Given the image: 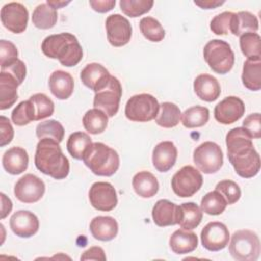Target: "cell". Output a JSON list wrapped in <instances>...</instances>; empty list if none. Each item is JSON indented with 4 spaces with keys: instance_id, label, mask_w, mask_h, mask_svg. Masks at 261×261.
<instances>
[{
    "instance_id": "obj_1",
    "label": "cell",
    "mask_w": 261,
    "mask_h": 261,
    "mask_svg": "<svg viewBox=\"0 0 261 261\" xmlns=\"http://www.w3.org/2000/svg\"><path fill=\"white\" fill-rule=\"evenodd\" d=\"M227 157L236 172L244 178H251L260 170V156L254 148L252 137L246 128L230 129L225 139Z\"/></svg>"
},
{
    "instance_id": "obj_2",
    "label": "cell",
    "mask_w": 261,
    "mask_h": 261,
    "mask_svg": "<svg viewBox=\"0 0 261 261\" xmlns=\"http://www.w3.org/2000/svg\"><path fill=\"white\" fill-rule=\"evenodd\" d=\"M35 165L42 173L55 179H63L69 173V161L62 153L59 143L49 138L38 142Z\"/></svg>"
},
{
    "instance_id": "obj_3",
    "label": "cell",
    "mask_w": 261,
    "mask_h": 261,
    "mask_svg": "<svg viewBox=\"0 0 261 261\" xmlns=\"http://www.w3.org/2000/svg\"><path fill=\"white\" fill-rule=\"evenodd\" d=\"M42 52L49 58L58 59L66 67L76 65L83 58V48L75 36L70 33L50 35L41 45Z\"/></svg>"
},
{
    "instance_id": "obj_4",
    "label": "cell",
    "mask_w": 261,
    "mask_h": 261,
    "mask_svg": "<svg viewBox=\"0 0 261 261\" xmlns=\"http://www.w3.org/2000/svg\"><path fill=\"white\" fill-rule=\"evenodd\" d=\"M83 161L94 174L100 176H111L119 167L117 152L101 142L92 143L87 148Z\"/></svg>"
},
{
    "instance_id": "obj_5",
    "label": "cell",
    "mask_w": 261,
    "mask_h": 261,
    "mask_svg": "<svg viewBox=\"0 0 261 261\" xmlns=\"http://www.w3.org/2000/svg\"><path fill=\"white\" fill-rule=\"evenodd\" d=\"M203 56L209 67L219 74L230 71L234 63V53L230 45L223 40L209 41L204 46Z\"/></svg>"
},
{
    "instance_id": "obj_6",
    "label": "cell",
    "mask_w": 261,
    "mask_h": 261,
    "mask_svg": "<svg viewBox=\"0 0 261 261\" xmlns=\"http://www.w3.org/2000/svg\"><path fill=\"white\" fill-rule=\"evenodd\" d=\"M229 253L238 261H256L260 255V241L256 232L240 229L233 232L229 244Z\"/></svg>"
},
{
    "instance_id": "obj_7",
    "label": "cell",
    "mask_w": 261,
    "mask_h": 261,
    "mask_svg": "<svg viewBox=\"0 0 261 261\" xmlns=\"http://www.w3.org/2000/svg\"><path fill=\"white\" fill-rule=\"evenodd\" d=\"M157 99L150 94H138L130 97L124 109L127 119L136 122H148L155 119L159 112Z\"/></svg>"
},
{
    "instance_id": "obj_8",
    "label": "cell",
    "mask_w": 261,
    "mask_h": 261,
    "mask_svg": "<svg viewBox=\"0 0 261 261\" xmlns=\"http://www.w3.org/2000/svg\"><path fill=\"white\" fill-rule=\"evenodd\" d=\"M203 185L201 172L192 165H186L177 170L171 178L173 193L180 198L194 196Z\"/></svg>"
},
{
    "instance_id": "obj_9",
    "label": "cell",
    "mask_w": 261,
    "mask_h": 261,
    "mask_svg": "<svg viewBox=\"0 0 261 261\" xmlns=\"http://www.w3.org/2000/svg\"><path fill=\"white\" fill-rule=\"evenodd\" d=\"M196 166L204 173L217 172L223 164V153L221 148L214 142H204L199 145L193 155Z\"/></svg>"
},
{
    "instance_id": "obj_10",
    "label": "cell",
    "mask_w": 261,
    "mask_h": 261,
    "mask_svg": "<svg viewBox=\"0 0 261 261\" xmlns=\"http://www.w3.org/2000/svg\"><path fill=\"white\" fill-rule=\"evenodd\" d=\"M122 95L120 82L113 75L110 76L108 84L95 93L94 107L102 110L107 116H114L119 108V102Z\"/></svg>"
},
{
    "instance_id": "obj_11",
    "label": "cell",
    "mask_w": 261,
    "mask_h": 261,
    "mask_svg": "<svg viewBox=\"0 0 261 261\" xmlns=\"http://www.w3.org/2000/svg\"><path fill=\"white\" fill-rule=\"evenodd\" d=\"M45 193V184L37 175L28 173L21 176L14 186V196L22 203L38 202Z\"/></svg>"
},
{
    "instance_id": "obj_12",
    "label": "cell",
    "mask_w": 261,
    "mask_h": 261,
    "mask_svg": "<svg viewBox=\"0 0 261 261\" xmlns=\"http://www.w3.org/2000/svg\"><path fill=\"white\" fill-rule=\"evenodd\" d=\"M29 11L19 2H10L1 8V22L11 33H23L27 29Z\"/></svg>"
},
{
    "instance_id": "obj_13",
    "label": "cell",
    "mask_w": 261,
    "mask_h": 261,
    "mask_svg": "<svg viewBox=\"0 0 261 261\" xmlns=\"http://www.w3.org/2000/svg\"><path fill=\"white\" fill-rule=\"evenodd\" d=\"M105 28L108 42L114 47L126 45L132 38V25L127 18L121 14H111L106 18Z\"/></svg>"
},
{
    "instance_id": "obj_14",
    "label": "cell",
    "mask_w": 261,
    "mask_h": 261,
    "mask_svg": "<svg viewBox=\"0 0 261 261\" xmlns=\"http://www.w3.org/2000/svg\"><path fill=\"white\" fill-rule=\"evenodd\" d=\"M91 205L99 211H111L117 205V194L110 182H94L89 191Z\"/></svg>"
},
{
    "instance_id": "obj_15",
    "label": "cell",
    "mask_w": 261,
    "mask_h": 261,
    "mask_svg": "<svg viewBox=\"0 0 261 261\" xmlns=\"http://www.w3.org/2000/svg\"><path fill=\"white\" fill-rule=\"evenodd\" d=\"M229 231L226 225L219 221L207 223L201 231V243L210 252H217L228 245Z\"/></svg>"
},
{
    "instance_id": "obj_16",
    "label": "cell",
    "mask_w": 261,
    "mask_h": 261,
    "mask_svg": "<svg viewBox=\"0 0 261 261\" xmlns=\"http://www.w3.org/2000/svg\"><path fill=\"white\" fill-rule=\"evenodd\" d=\"M245 113V104L239 97L228 96L214 108V117L221 124H231Z\"/></svg>"
},
{
    "instance_id": "obj_17",
    "label": "cell",
    "mask_w": 261,
    "mask_h": 261,
    "mask_svg": "<svg viewBox=\"0 0 261 261\" xmlns=\"http://www.w3.org/2000/svg\"><path fill=\"white\" fill-rule=\"evenodd\" d=\"M9 225L17 237L31 238L39 230V219L29 210H18L10 217Z\"/></svg>"
},
{
    "instance_id": "obj_18",
    "label": "cell",
    "mask_w": 261,
    "mask_h": 261,
    "mask_svg": "<svg viewBox=\"0 0 261 261\" xmlns=\"http://www.w3.org/2000/svg\"><path fill=\"white\" fill-rule=\"evenodd\" d=\"M109 71L100 63H89L81 71L82 83L95 93L103 89L110 80Z\"/></svg>"
},
{
    "instance_id": "obj_19",
    "label": "cell",
    "mask_w": 261,
    "mask_h": 261,
    "mask_svg": "<svg viewBox=\"0 0 261 261\" xmlns=\"http://www.w3.org/2000/svg\"><path fill=\"white\" fill-rule=\"evenodd\" d=\"M177 149L171 141H163L155 146L152 153V162L159 172L170 170L175 164Z\"/></svg>"
},
{
    "instance_id": "obj_20",
    "label": "cell",
    "mask_w": 261,
    "mask_h": 261,
    "mask_svg": "<svg viewBox=\"0 0 261 261\" xmlns=\"http://www.w3.org/2000/svg\"><path fill=\"white\" fill-rule=\"evenodd\" d=\"M3 168L10 174H20L27 170L29 155L21 147H12L5 151L2 157Z\"/></svg>"
},
{
    "instance_id": "obj_21",
    "label": "cell",
    "mask_w": 261,
    "mask_h": 261,
    "mask_svg": "<svg viewBox=\"0 0 261 261\" xmlns=\"http://www.w3.org/2000/svg\"><path fill=\"white\" fill-rule=\"evenodd\" d=\"M178 206L174 203L162 199L155 203L152 209V218L158 226H169L177 224Z\"/></svg>"
},
{
    "instance_id": "obj_22",
    "label": "cell",
    "mask_w": 261,
    "mask_h": 261,
    "mask_svg": "<svg viewBox=\"0 0 261 261\" xmlns=\"http://www.w3.org/2000/svg\"><path fill=\"white\" fill-rule=\"evenodd\" d=\"M90 231L96 240L111 241L117 236L118 223L111 216H96L90 223Z\"/></svg>"
},
{
    "instance_id": "obj_23",
    "label": "cell",
    "mask_w": 261,
    "mask_h": 261,
    "mask_svg": "<svg viewBox=\"0 0 261 261\" xmlns=\"http://www.w3.org/2000/svg\"><path fill=\"white\" fill-rule=\"evenodd\" d=\"M73 87L71 74L64 70H55L49 77L50 91L59 100L68 99L73 92Z\"/></svg>"
},
{
    "instance_id": "obj_24",
    "label": "cell",
    "mask_w": 261,
    "mask_h": 261,
    "mask_svg": "<svg viewBox=\"0 0 261 261\" xmlns=\"http://www.w3.org/2000/svg\"><path fill=\"white\" fill-rule=\"evenodd\" d=\"M194 91L203 101L213 102L220 95V85L218 81L207 73L199 74L194 81Z\"/></svg>"
},
{
    "instance_id": "obj_25",
    "label": "cell",
    "mask_w": 261,
    "mask_h": 261,
    "mask_svg": "<svg viewBox=\"0 0 261 261\" xmlns=\"http://www.w3.org/2000/svg\"><path fill=\"white\" fill-rule=\"evenodd\" d=\"M19 83L9 72H0V109L10 108L17 100V88Z\"/></svg>"
},
{
    "instance_id": "obj_26",
    "label": "cell",
    "mask_w": 261,
    "mask_h": 261,
    "mask_svg": "<svg viewBox=\"0 0 261 261\" xmlns=\"http://www.w3.org/2000/svg\"><path fill=\"white\" fill-rule=\"evenodd\" d=\"M169 247L177 255L191 253L198 247V237L188 229H177L169 239Z\"/></svg>"
},
{
    "instance_id": "obj_27",
    "label": "cell",
    "mask_w": 261,
    "mask_h": 261,
    "mask_svg": "<svg viewBox=\"0 0 261 261\" xmlns=\"http://www.w3.org/2000/svg\"><path fill=\"white\" fill-rule=\"evenodd\" d=\"M203 212L201 208L194 202L182 203L178 206L177 224L184 229L192 230L196 228L202 221Z\"/></svg>"
},
{
    "instance_id": "obj_28",
    "label": "cell",
    "mask_w": 261,
    "mask_h": 261,
    "mask_svg": "<svg viewBox=\"0 0 261 261\" xmlns=\"http://www.w3.org/2000/svg\"><path fill=\"white\" fill-rule=\"evenodd\" d=\"M132 185L136 194L142 198H152L159 190V182L155 175L145 170L134 175Z\"/></svg>"
},
{
    "instance_id": "obj_29",
    "label": "cell",
    "mask_w": 261,
    "mask_h": 261,
    "mask_svg": "<svg viewBox=\"0 0 261 261\" xmlns=\"http://www.w3.org/2000/svg\"><path fill=\"white\" fill-rule=\"evenodd\" d=\"M259 29L257 17L249 11L233 13L230 23V33L234 36H242L246 33H256Z\"/></svg>"
},
{
    "instance_id": "obj_30",
    "label": "cell",
    "mask_w": 261,
    "mask_h": 261,
    "mask_svg": "<svg viewBox=\"0 0 261 261\" xmlns=\"http://www.w3.org/2000/svg\"><path fill=\"white\" fill-rule=\"evenodd\" d=\"M57 11L49 4L41 3L33 11L32 22L41 30H49L53 28L57 22Z\"/></svg>"
},
{
    "instance_id": "obj_31",
    "label": "cell",
    "mask_w": 261,
    "mask_h": 261,
    "mask_svg": "<svg viewBox=\"0 0 261 261\" xmlns=\"http://www.w3.org/2000/svg\"><path fill=\"white\" fill-rule=\"evenodd\" d=\"M242 82L251 91H259L261 89V60L247 59L244 62Z\"/></svg>"
},
{
    "instance_id": "obj_32",
    "label": "cell",
    "mask_w": 261,
    "mask_h": 261,
    "mask_svg": "<svg viewBox=\"0 0 261 261\" xmlns=\"http://www.w3.org/2000/svg\"><path fill=\"white\" fill-rule=\"evenodd\" d=\"M180 109L171 102H163L159 105V112L155 118V122L164 128H171L179 123Z\"/></svg>"
},
{
    "instance_id": "obj_33",
    "label": "cell",
    "mask_w": 261,
    "mask_h": 261,
    "mask_svg": "<svg viewBox=\"0 0 261 261\" xmlns=\"http://www.w3.org/2000/svg\"><path fill=\"white\" fill-rule=\"evenodd\" d=\"M108 124V116L100 109L93 108L88 110L83 117V125L85 129L92 134L98 135L103 133Z\"/></svg>"
},
{
    "instance_id": "obj_34",
    "label": "cell",
    "mask_w": 261,
    "mask_h": 261,
    "mask_svg": "<svg viewBox=\"0 0 261 261\" xmlns=\"http://www.w3.org/2000/svg\"><path fill=\"white\" fill-rule=\"evenodd\" d=\"M181 123L185 127L195 128L205 125L209 120V110L207 107L196 105L184 111L180 115Z\"/></svg>"
},
{
    "instance_id": "obj_35",
    "label": "cell",
    "mask_w": 261,
    "mask_h": 261,
    "mask_svg": "<svg viewBox=\"0 0 261 261\" xmlns=\"http://www.w3.org/2000/svg\"><path fill=\"white\" fill-rule=\"evenodd\" d=\"M92 144L90 136L84 132L72 133L67 140L66 148L68 153L77 160H83L85 151Z\"/></svg>"
},
{
    "instance_id": "obj_36",
    "label": "cell",
    "mask_w": 261,
    "mask_h": 261,
    "mask_svg": "<svg viewBox=\"0 0 261 261\" xmlns=\"http://www.w3.org/2000/svg\"><path fill=\"white\" fill-rule=\"evenodd\" d=\"M261 38L257 33H246L240 36V47L242 53L250 60L261 58Z\"/></svg>"
},
{
    "instance_id": "obj_37",
    "label": "cell",
    "mask_w": 261,
    "mask_h": 261,
    "mask_svg": "<svg viewBox=\"0 0 261 261\" xmlns=\"http://www.w3.org/2000/svg\"><path fill=\"white\" fill-rule=\"evenodd\" d=\"M227 206L224 197L216 190L207 193L201 200L202 212L209 215L221 214Z\"/></svg>"
},
{
    "instance_id": "obj_38",
    "label": "cell",
    "mask_w": 261,
    "mask_h": 261,
    "mask_svg": "<svg viewBox=\"0 0 261 261\" xmlns=\"http://www.w3.org/2000/svg\"><path fill=\"white\" fill-rule=\"evenodd\" d=\"M36 135L38 139L49 138L57 143H61L64 138V128L62 124L54 119H49L40 122L36 127Z\"/></svg>"
},
{
    "instance_id": "obj_39",
    "label": "cell",
    "mask_w": 261,
    "mask_h": 261,
    "mask_svg": "<svg viewBox=\"0 0 261 261\" xmlns=\"http://www.w3.org/2000/svg\"><path fill=\"white\" fill-rule=\"evenodd\" d=\"M140 30L143 36L151 42H160L165 37V31L161 23L151 16L143 17L140 20Z\"/></svg>"
},
{
    "instance_id": "obj_40",
    "label": "cell",
    "mask_w": 261,
    "mask_h": 261,
    "mask_svg": "<svg viewBox=\"0 0 261 261\" xmlns=\"http://www.w3.org/2000/svg\"><path fill=\"white\" fill-rule=\"evenodd\" d=\"M12 122L18 126L27 125L33 120H36V112L33 102L29 99L20 102L11 113Z\"/></svg>"
},
{
    "instance_id": "obj_41",
    "label": "cell",
    "mask_w": 261,
    "mask_h": 261,
    "mask_svg": "<svg viewBox=\"0 0 261 261\" xmlns=\"http://www.w3.org/2000/svg\"><path fill=\"white\" fill-rule=\"evenodd\" d=\"M154 2L152 0H120L121 11L130 17H138L150 11Z\"/></svg>"
},
{
    "instance_id": "obj_42",
    "label": "cell",
    "mask_w": 261,
    "mask_h": 261,
    "mask_svg": "<svg viewBox=\"0 0 261 261\" xmlns=\"http://www.w3.org/2000/svg\"><path fill=\"white\" fill-rule=\"evenodd\" d=\"M30 100L33 102L36 112V120H41L46 117H49L54 112V103L53 101L46 96L45 94L38 93L30 97Z\"/></svg>"
},
{
    "instance_id": "obj_43",
    "label": "cell",
    "mask_w": 261,
    "mask_h": 261,
    "mask_svg": "<svg viewBox=\"0 0 261 261\" xmlns=\"http://www.w3.org/2000/svg\"><path fill=\"white\" fill-rule=\"evenodd\" d=\"M215 190L224 197L227 205H232L237 203L241 198V189L239 185L229 179H223L219 181L216 185Z\"/></svg>"
},
{
    "instance_id": "obj_44",
    "label": "cell",
    "mask_w": 261,
    "mask_h": 261,
    "mask_svg": "<svg viewBox=\"0 0 261 261\" xmlns=\"http://www.w3.org/2000/svg\"><path fill=\"white\" fill-rule=\"evenodd\" d=\"M233 12L224 11L217 14L210 21V29L215 35H227L230 33V23Z\"/></svg>"
},
{
    "instance_id": "obj_45",
    "label": "cell",
    "mask_w": 261,
    "mask_h": 261,
    "mask_svg": "<svg viewBox=\"0 0 261 261\" xmlns=\"http://www.w3.org/2000/svg\"><path fill=\"white\" fill-rule=\"evenodd\" d=\"M17 49L13 43L6 40L0 41V67L4 68L17 60Z\"/></svg>"
},
{
    "instance_id": "obj_46",
    "label": "cell",
    "mask_w": 261,
    "mask_h": 261,
    "mask_svg": "<svg viewBox=\"0 0 261 261\" xmlns=\"http://www.w3.org/2000/svg\"><path fill=\"white\" fill-rule=\"evenodd\" d=\"M243 127L248 130L252 139H259L261 137L260 113L256 112L248 115L243 121Z\"/></svg>"
},
{
    "instance_id": "obj_47",
    "label": "cell",
    "mask_w": 261,
    "mask_h": 261,
    "mask_svg": "<svg viewBox=\"0 0 261 261\" xmlns=\"http://www.w3.org/2000/svg\"><path fill=\"white\" fill-rule=\"evenodd\" d=\"M0 146L4 147L5 145H8L14 136V130L13 127L9 121V119L7 117H5L4 115L0 116Z\"/></svg>"
},
{
    "instance_id": "obj_48",
    "label": "cell",
    "mask_w": 261,
    "mask_h": 261,
    "mask_svg": "<svg viewBox=\"0 0 261 261\" xmlns=\"http://www.w3.org/2000/svg\"><path fill=\"white\" fill-rule=\"evenodd\" d=\"M1 70L12 74L16 79V81L19 83V85L22 84V82L25 77V74H27L25 64L20 59L15 60L13 63L9 64L8 66H6L4 68H1Z\"/></svg>"
},
{
    "instance_id": "obj_49",
    "label": "cell",
    "mask_w": 261,
    "mask_h": 261,
    "mask_svg": "<svg viewBox=\"0 0 261 261\" xmlns=\"http://www.w3.org/2000/svg\"><path fill=\"white\" fill-rule=\"evenodd\" d=\"M81 260H106V255L104 250L101 247H91L90 249L86 250L83 255L81 256Z\"/></svg>"
},
{
    "instance_id": "obj_50",
    "label": "cell",
    "mask_w": 261,
    "mask_h": 261,
    "mask_svg": "<svg viewBox=\"0 0 261 261\" xmlns=\"http://www.w3.org/2000/svg\"><path fill=\"white\" fill-rule=\"evenodd\" d=\"M91 7L100 13L107 12L115 6V0H90Z\"/></svg>"
},
{
    "instance_id": "obj_51",
    "label": "cell",
    "mask_w": 261,
    "mask_h": 261,
    "mask_svg": "<svg viewBox=\"0 0 261 261\" xmlns=\"http://www.w3.org/2000/svg\"><path fill=\"white\" fill-rule=\"evenodd\" d=\"M0 196H1V203H2L1 204V218L3 219L10 213V211L12 209V202L3 193H1Z\"/></svg>"
},
{
    "instance_id": "obj_52",
    "label": "cell",
    "mask_w": 261,
    "mask_h": 261,
    "mask_svg": "<svg viewBox=\"0 0 261 261\" xmlns=\"http://www.w3.org/2000/svg\"><path fill=\"white\" fill-rule=\"evenodd\" d=\"M196 5L200 6L203 9H212L220 6L224 3V1H216V0H204V1H195Z\"/></svg>"
},
{
    "instance_id": "obj_53",
    "label": "cell",
    "mask_w": 261,
    "mask_h": 261,
    "mask_svg": "<svg viewBox=\"0 0 261 261\" xmlns=\"http://www.w3.org/2000/svg\"><path fill=\"white\" fill-rule=\"evenodd\" d=\"M47 4H49L54 9H58V8H61V7L65 6V5L69 4V1L65 2V1H51V0H48Z\"/></svg>"
}]
</instances>
